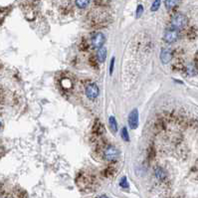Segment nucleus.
I'll return each mask as SVG.
<instances>
[{
  "label": "nucleus",
  "instance_id": "1",
  "mask_svg": "<svg viewBox=\"0 0 198 198\" xmlns=\"http://www.w3.org/2000/svg\"><path fill=\"white\" fill-rule=\"evenodd\" d=\"M187 17L183 14H176L171 19V26L173 29H181L187 25Z\"/></svg>",
  "mask_w": 198,
  "mask_h": 198
},
{
  "label": "nucleus",
  "instance_id": "2",
  "mask_svg": "<svg viewBox=\"0 0 198 198\" xmlns=\"http://www.w3.org/2000/svg\"><path fill=\"white\" fill-rule=\"evenodd\" d=\"M85 93H86V96L90 100H95V99L98 98L100 90H99L96 84H88L86 86V89H85Z\"/></svg>",
  "mask_w": 198,
  "mask_h": 198
},
{
  "label": "nucleus",
  "instance_id": "3",
  "mask_svg": "<svg viewBox=\"0 0 198 198\" xmlns=\"http://www.w3.org/2000/svg\"><path fill=\"white\" fill-rule=\"evenodd\" d=\"M118 155H120V151L115 146H107L104 151V158L109 161H114L115 159H118Z\"/></svg>",
  "mask_w": 198,
  "mask_h": 198
},
{
  "label": "nucleus",
  "instance_id": "4",
  "mask_svg": "<svg viewBox=\"0 0 198 198\" xmlns=\"http://www.w3.org/2000/svg\"><path fill=\"white\" fill-rule=\"evenodd\" d=\"M129 126L132 129H135L138 126V111L137 109H134L129 115Z\"/></svg>",
  "mask_w": 198,
  "mask_h": 198
},
{
  "label": "nucleus",
  "instance_id": "5",
  "mask_svg": "<svg viewBox=\"0 0 198 198\" xmlns=\"http://www.w3.org/2000/svg\"><path fill=\"white\" fill-rule=\"evenodd\" d=\"M104 41H106V37H104V34L101 33V32H98V33H96L94 36H93V38H92V45L95 48H98V49H99V48L103 47Z\"/></svg>",
  "mask_w": 198,
  "mask_h": 198
},
{
  "label": "nucleus",
  "instance_id": "6",
  "mask_svg": "<svg viewBox=\"0 0 198 198\" xmlns=\"http://www.w3.org/2000/svg\"><path fill=\"white\" fill-rule=\"evenodd\" d=\"M164 41L166 43H173L178 39V32L176 31V29H171V30H167L164 33Z\"/></svg>",
  "mask_w": 198,
  "mask_h": 198
},
{
  "label": "nucleus",
  "instance_id": "7",
  "mask_svg": "<svg viewBox=\"0 0 198 198\" xmlns=\"http://www.w3.org/2000/svg\"><path fill=\"white\" fill-rule=\"evenodd\" d=\"M172 59V53L169 49H162L160 53V61L163 64H167L171 61Z\"/></svg>",
  "mask_w": 198,
  "mask_h": 198
},
{
  "label": "nucleus",
  "instance_id": "8",
  "mask_svg": "<svg viewBox=\"0 0 198 198\" xmlns=\"http://www.w3.org/2000/svg\"><path fill=\"white\" fill-rule=\"evenodd\" d=\"M104 131H106V129H104V124L101 123V121L100 120L96 121L94 126H93V132L96 134H98V135H101V134H104Z\"/></svg>",
  "mask_w": 198,
  "mask_h": 198
},
{
  "label": "nucleus",
  "instance_id": "9",
  "mask_svg": "<svg viewBox=\"0 0 198 198\" xmlns=\"http://www.w3.org/2000/svg\"><path fill=\"white\" fill-rule=\"evenodd\" d=\"M97 58L98 60L101 62V63H103V62L106 61L107 59V50L104 49V48H99L98 52H97Z\"/></svg>",
  "mask_w": 198,
  "mask_h": 198
},
{
  "label": "nucleus",
  "instance_id": "10",
  "mask_svg": "<svg viewBox=\"0 0 198 198\" xmlns=\"http://www.w3.org/2000/svg\"><path fill=\"white\" fill-rule=\"evenodd\" d=\"M109 124H110V129H111L112 132H118V123H117V120H115V118L114 115H112V117H110L109 118Z\"/></svg>",
  "mask_w": 198,
  "mask_h": 198
},
{
  "label": "nucleus",
  "instance_id": "11",
  "mask_svg": "<svg viewBox=\"0 0 198 198\" xmlns=\"http://www.w3.org/2000/svg\"><path fill=\"white\" fill-rule=\"evenodd\" d=\"M186 73H187L188 76H195L198 74V67L196 65H189V66L186 68Z\"/></svg>",
  "mask_w": 198,
  "mask_h": 198
},
{
  "label": "nucleus",
  "instance_id": "12",
  "mask_svg": "<svg viewBox=\"0 0 198 198\" xmlns=\"http://www.w3.org/2000/svg\"><path fill=\"white\" fill-rule=\"evenodd\" d=\"M155 176H156V178L158 180H163L165 178L166 174H165V172L162 168L157 167L156 169H155Z\"/></svg>",
  "mask_w": 198,
  "mask_h": 198
},
{
  "label": "nucleus",
  "instance_id": "13",
  "mask_svg": "<svg viewBox=\"0 0 198 198\" xmlns=\"http://www.w3.org/2000/svg\"><path fill=\"white\" fill-rule=\"evenodd\" d=\"M90 3V0H76V5L81 8V9H84L86 8Z\"/></svg>",
  "mask_w": 198,
  "mask_h": 198
},
{
  "label": "nucleus",
  "instance_id": "14",
  "mask_svg": "<svg viewBox=\"0 0 198 198\" xmlns=\"http://www.w3.org/2000/svg\"><path fill=\"white\" fill-rule=\"evenodd\" d=\"M121 138H123V140H124L126 142L129 141V135L128 129H126V128H123V129H121Z\"/></svg>",
  "mask_w": 198,
  "mask_h": 198
},
{
  "label": "nucleus",
  "instance_id": "15",
  "mask_svg": "<svg viewBox=\"0 0 198 198\" xmlns=\"http://www.w3.org/2000/svg\"><path fill=\"white\" fill-rule=\"evenodd\" d=\"M160 3H161V0H154V2L152 3L151 7V10L152 11V12H155V11H157L158 9H159Z\"/></svg>",
  "mask_w": 198,
  "mask_h": 198
},
{
  "label": "nucleus",
  "instance_id": "16",
  "mask_svg": "<svg viewBox=\"0 0 198 198\" xmlns=\"http://www.w3.org/2000/svg\"><path fill=\"white\" fill-rule=\"evenodd\" d=\"M165 6L167 9H171V8H173L175 5L177 3V0H165Z\"/></svg>",
  "mask_w": 198,
  "mask_h": 198
},
{
  "label": "nucleus",
  "instance_id": "17",
  "mask_svg": "<svg viewBox=\"0 0 198 198\" xmlns=\"http://www.w3.org/2000/svg\"><path fill=\"white\" fill-rule=\"evenodd\" d=\"M143 13V7L142 5H138L137 8V11H135V18H140V17L142 15Z\"/></svg>",
  "mask_w": 198,
  "mask_h": 198
},
{
  "label": "nucleus",
  "instance_id": "18",
  "mask_svg": "<svg viewBox=\"0 0 198 198\" xmlns=\"http://www.w3.org/2000/svg\"><path fill=\"white\" fill-rule=\"evenodd\" d=\"M120 185H121V187H123V188H124V189H126V188H129V183H128V181H126V177H123L121 179V182H120Z\"/></svg>",
  "mask_w": 198,
  "mask_h": 198
},
{
  "label": "nucleus",
  "instance_id": "19",
  "mask_svg": "<svg viewBox=\"0 0 198 198\" xmlns=\"http://www.w3.org/2000/svg\"><path fill=\"white\" fill-rule=\"evenodd\" d=\"M90 65L94 68V69H98V64H97V61L95 60L94 57H92L91 59H90Z\"/></svg>",
  "mask_w": 198,
  "mask_h": 198
},
{
  "label": "nucleus",
  "instance_id": "20",
  "mask_svg": "<svg viewBox=\"0 0 198 198\" xmlns=\"http://www.w3.org/2000/svg\"><path fill=\"white\" fill-rule=\"evenodd\" d=\"M114 67H115V58H112L111 65H110V75H112L113 72H114Z\"/></svg>",
  "mask_w": 198,
  "mask_h": 198
},
{
  "label": "nucleus",
  "instance_id": "21",
  "mask_svg": "<svg viewBox=\"0 0 198 198\" xmlns=\"http://www.w3.org/2000/svg\"><path fill=\"white\" fill-rule=\"evenodd\" d=\"M0 129H1V123H0Z\"/></svg>",
  "mask_w": 198,
  "mask_h": 198
}]
</instances>
